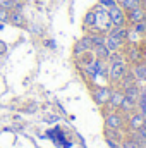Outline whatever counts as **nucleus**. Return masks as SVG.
<instances>
[{
  "label": "nucleus",
  "instance_id": "nucleus-1",
  "mask_svg": "<svg viewBox=\"0 0 146 148\" xmlns=\"http://www.w3.org/2000/svg\"><path fill=\"white\" fill-rule=\"evenodd\" d=\"M102 114H103V124H105V127L126 131L127 115H124L120 110H110V109H105V107H102Z\"/></svg>",
  "mask_w": 146,
  "mask_h": 148
},
{
  "label": "nucleus",
  "instance_id": "nucleus-2",
  "mask_svg": "<svg viewBox=\"0 0 146 148\" xmlns=\"http://www.w3.org/2000/svg\"><path fill=\"white\" fill-rule=\"evenodd\" d=\"M122 53H124V59L127 60L129 66L145 60V47H143L141 41H139V43H131V41H127V43L124 45V48H122Z\"/></svg>",
  "mask_w": 146,
  "mask_h": 148
},
{
  "label": "nucleus",
  "instance_id": "nucleus-3",
  "mask_svg": "<svg viewBox=\"0 0 146 148\" xmlns=\"http://www.w3.org/2000/svg\"><path fill=\"white\" fill-rule=\"evenodd\" d=\"M129 64H127V60L126 59H122V60H119V62H112L108 64V76H107V83L112 84V86H117L119 84V81L122 79V76L129 71Z\"/></svg>",
  "mask_w": 146,
  "mask_h": 148
},
{
  "label": "nucleus",
  "instance_id": "nucleus-4",
  "mask_svg": "<svg viewBox=\"0 0 146 148\" xmlns=\"http://www.w3.org/2000/svg\"><path fill=\"white\" fill-rule=\"evenodd\" d=\"M112 90H113V88H110V86H107V84H91L89 93H91L93 102H95L96 105L103 107V105L108 103L110 95H112Z\"/></svg>",
  "mask_w": 146,
  "mask_h": 148
},
{
  "label": "nucleus",
  "instance_id": "nucleus-5",
  "mask_svg": "<svg viewBox=\"0 0 146 148\" xmlns=\"http://www.w3.org/2000/svg\"><path fill=\"white\" fill-rule=\"evenodd\" d=\"M107 12H108V19L112 23V26H127V23H126V10L119 3H115L113 7L107 9Z\"/></svg>",
  "mask_w": 146,
  "mask_h": 148
},
{
  "label": "nucleus",
  "instance_id": "nucleus-6",
  "mask_svg": "<svg viewBox=\"0 0 146 148\" xmlns=\"http://www.w3.org/2000/svg\"><path fill=\"white\" fill-rule=\"evenodd\" d=\"M146 119L139 110H134L132 114L127 115V124H126V131H139L145 126Z\"/></svg>",
  "mask_w": 146,
  "mask_h": 148
},
{
  "label": "nucleus",
  "instance_id": "nucleus-7",
  "mask_svg": "<svg viewBox=\"0 0 146 148\" xmlns=\"http://www.w3.org/2000/svg\"><path fill=\"white\" fill-rule=\"evenodd\" d=\"M91 50H93V41H91L89 35L86 33L84 36H81L76 43H74L72 53H74V57H77V55H81V53H84V52H91Z\"/></svg>",
  "mask_w": 146,
  "mask_h": 148
},
{
  "label": "nucleus",
  "instance_id": "nucleus-8",
  "mask_svg": "<svg viewBox=\"0 0 146 148\" xmlns=\"http://www.w3.org/2000/svg\"><path fill=\"white\" fill-rule=\"evenodd\" d=\"M143 19H146V10L141 5L126 10V23H127V26H132V24H136V23H139Z\"/></svg>",
  "mask_w": 146,
  "mask_h": 148
},
{
  "label": "nucleus",
  "instance_id": "nucleus-9",
  "mask_svg": "<svg viewBox=\"0 0 146 148\" xmlns=\"http://www.w3.org/2000/svg\"><path fill=\"white\" fill-rule=\"evenodd\" d=\"M122 98H124V91L120 90V88H117V86H113V90H112V95H110V100L107 105H103L105 109H110V110H119V107H120V102H122Z\"/></svg>",
  "mask_w": 146,
  "mask_h": 148
},
{
  "label": "nucleus",
  "instance_id": "nucleus-10",
  "mask_svg": "<svg viewBox=\"0 0 146 148\" xmlns=\"http://www.w3.org/2000/svg\"><path fill=\"white\" fill-rule=\"evenodd\" d=\"M129 69H131V73H132L134 79L138 83H146V62L145 60H141L138 64H132Z\"/></svg>",
  "mask_w": 146,
  "mask_h": 148
},
{
  "label": "nucleus",
  "instance_id": "nucleus-11",
  "mask_svg": "<svg viewBox=\"0 0 146 148\" xmlns=\"http://www.w3.org/2000/svg\"><path fill=\"white\" fill-rule=\"evenodd\" d=\"M103 45L108 48V52H119V50L124 48L126 41H122V40H119V38L112 36V35H105V41H103Z\"/></svg>",
  "mask_w": 146,
  "mask_h": 148
},
{
  "label": "nucleus",
  "instance_id": "nucleus-12",
  "mask_svg": "<svg viewBox=\"0 0 146 148\" xmlns=\"http://www.w3.org/2000/svg\"><path fill=\"white\" fill-rule=\"evenodd\" d=\"M119 110L122 112L124 115H129V114H132L134 110H138V102L124 95V98H122V102H120V107H119Z\"/></svg>",
  "mask_w": 146,
  "mask_h": 148
},
{
  "label": "nucleus",
  "instance_id": "nucleus-13",
  "mask_svg": "<svg viewBox=\"0 0 146 148\" xmlns=\"http://www.w3.org/2000/svg\"><path fill=\"white\" fill-rule=\"evenodd\" d=\"M9 23L12 26H17V28H28V21L23 14V10H10V17H9Z\"/></svg>",
  "mask_w": 146,
  "mask_h": 148
},
{
  "label": "nucleus",
  "instance_id": "nucleus-14",
  "mask_svg": "<svg viewBox=\"0 0 146 148\" xmlns=\"http://www.w3.org/2000/svg\"><path fill=\"white\" fill-rule=\"evenodd\" d=\"M103 136H105V140H112V141H122L124 140V136H126V131H122V129H112V127H105L103 126Z\"/></svg>",
  "mask_w": 146,
  "mask_h": 148
},
{
  "label": "nucleus",
  "instance_id": "nucleus-15",
  "mask_svg": "<svg viewBox=\"0 0 146 148\" xmlns=\"http://www.w3.org/2000/svg\"><path fill=\"white\" fill-rule=\"evenodd\" d=\"M95 23H96V14H95L93 9H89V10L84 14V17H83V28H84V31L93 29V28H95Z\"/></svg>",
  "mask_w": 146,
  "mask_h": 148
},
{
  "label": "nucleus",
  "instance_id": "nucleus-16",
  "mask_svg": "<svg viewBox=\"0 0 146 148\" xmlns=\"http://www.w3.org/2000/svg\"><path fill=\"white\" fill-rule=\"evenodd\" d=\"M127 31H129V26H113L107 35H112V36L119 38V40L127 43Z\"/></svg>",
  "mask_w": 146,
  "mask_h": 148
},
{
  "label": "nucleus",
  "instance_id": "nucleus-17",
  "mask_svg": "<svg viewBox=\"0 0 146 148\" xmlns=\"http://www.w3.org/2000/svg\"><path fill=\"white\" fill-rule=\"evenodd\" d=\"M91 52H93V55H95L96 59H100V60H105V62L108 60L110 52H108V48H107V47H105L103 43H102V45H95Z\"/></svg>",
  "mask_w": 146,
  "mask_h": 148
},
{
  "label": "nucleus",
  "instance_id": "nucleus-18",
  "mask_svg": "<svg viewBox=\"0 0 146 148\" xmlns=\"http://www.w3.org/2000/svg\"><path fill=\"white\" fill-rule=\"evenodd\" d=\"M139 90H141L139 83H134V84H131V86L124 88L122 91H124V95H126V97H129V98H132V100H136V102H138V97H139Z\"/></svg>",
  "mask_w": 146,
  "mask_h": 148
},
{
  "label": "nucleus",
  "instance_id": "nucleus-19",
  "mask_svg": "<svg viewBox=\"0 0 146 148\" xmlns=\"http://www.w3.org/2000/svg\"><path fill=\"white\" fill-rule=\"evenodd\" d=\"M138 110L145 115L146 119V86L139 90V97H138Z\"/></svg>",
  "mask_w": 146,
  "mask_h": 148
},
{
  "label": "nucleus",
  "instance_id": "nucleus-20",
  "mask_svg": "<svg viewBox=\"0 0 146 148\" xmlns=\"http://www.w3.org/2000/svg\"><path fill=\"white\" fill-rule=\"evenodd\" d=\"M120 145H122V148H141V143H138L136 140H132L131 136H124V140L120 141Z\"/></svg>",
  "mask_w": 146,
  "mask_h": 148
},
{
  "label": "nucleus",
  "instance_id": "nucleus-21",
  "mask_svg": "<svg viewBox=\"0 0 146 148\" xmlns=\"http://www.w3.org/2000/svg\"><path fill=\"white\" fill-rule=\"evenodd\" d=\"M119 5L124 9V10H129V9H134V7H139L141 5V0H120Z\"/></svg>",
  "mask_w": 146,
  "mask_h": 148
},
{
  "label": "nucleus",
  "instance_id": "nucleus-22",
  "mask_svg": "<svg viewBox=\"0 0 146 148\" xmlns=\"http://www.w3.org/2000/svg\"><path fill=\"white\" fill-rule=\"evenodd\" d=\"M89 38H91V41H93V47L95 45H102L103 41H105V35L103 33H98V31H93V33H88Z\"/></svg>",
  "mask_w": 146,
  "mask_h": 148
},
{
  "label": "nucleus",
  "instance_id": "nucleus-23",
  "mask_svg": "<svg viewBox=\"0 0 146 148\" xmlns=\"http://www.w3.org/2000/svg\"><path fill=\"white\" fill-rule=\"evenodd\" d=\"M138 35H141V36H146V19H143V21H139V23H136V24H132L131 26Z\"/></svg>",
  "mask_w": 146,
  "mask_h": 148
},
{
  "label": "nucleus",
  "instance_id": "nucleus-24",
  "mask_svg": "<svg viewBox=\"0 0 146 148\" xmlns=\"http://www.w3.org/2000/svg\"><path fill=\"white\" fill-rule=\"evenodd\" d=\"M9 17H10V10L0 7V23H9Z\"/></svg>",
  "mask_w": 146,
  "mask_h": 148
},
{
  "label": "nucleus",
  "instance_id": "nucleus-25",
  "mask_svg": "<svg viewBox=\"0 0 146 148\" xmlns=\"http://www.w3.org/2000/svg\"><path fill=\"white\" fill-rule=\"evenodd\" d=\"M98 3H100V5H103L105 9H110V7H113L117 2H115V0H98Z\"/></svg>",
  "mask_w": 146,
  "mask_h": 148
},
{
  "label": "nucleus",
  "instance_id": "nucleus-26",
  "mask_svg": "<svg viewBox=\"0 0 146 148\" xmlns=\"http://www.w3.org/2000/svg\"><path fill=\"white\" fill-rule=\"evenodd\" d=\"M0 7H2V9L12 10V2H10V0H0Z\"/></svg>",
  "mask_w": 146,
  "mask_h": 148
},
{
  "label": "nucleus",
  "instance_id": "nucleus-27",
  "mask_svg": "<svg viewBox=\"0 0 146 148\" xmlns=\"http://www.w3.org/2000/svg\"><path fill=\"white\" fill-rule=\"evenodd\" d=\"M107 141V145H108L110 148H122V145L119 143V141H112V140H105Z\"/></svg>",
  "mask_w": 146,
  "mask_h": 148
},
{
  "label": "nucleus",
  "instance_id": "nucleus-28",
  "mask_svg": "<svg viewBox=\"0 0 146 148\" xmlns=\"http://www.w3.org/2000/svg\"><path fill=\"white\" fill-rule=\"evenodd\" d=\"M138 133H139L141 140H143V141H146V122H145V126H143V127H141V129H139Z\"/></svg>",
  "mask_w": 146,
  "mask_h": 148
},
{
  "label": "nucleus",
  "instance_id": "nucleus-29",
  "mask_svg": "<svg viewBox=\"0 0 146 148\" xmlns=\"http://www.w3.org/2000/svg\"><path fill=\"white\" fill-rule=\"evenodd\" d=\"M5 52H7V43H5V41H2V40H0V55H3V53H5Z\"/></svg>",
  "mask_w": 146,
  "mask_h": 148
},
{
  "label": "nucleus",
  "instance_id": "nucleus-30",
  "mask_svg": "<svg viewBox=\"0 0 146 148\" xmlns=\"http://www.w3.org/2000/svg\"><path fill=\"white\" fill-rule=\"evenodd\" d=\"M45 45H48V47H52V48L55 47V43H53V41H50V40H46V41H45Z\"/></svg>",
  "mask_w": 146,
  "mask_h": 148
},
{
  "label": "nucleus",
  "instance_id": "nucleus-31",
  "mask_svg": "<svg viewBox=\"0 0 146 148\" xmlns=\"http://www.w3.org/2000/svg\"><path fill=\"white\" fill-rule=\"evenodd\" d=\"M141 7L146 10V0H141Z\"/></svg>",
  "mask_w": 146,
  "mask_h": 148
},
{
  "label": "nucleus",
  "instance_id": "nucleus-32",
  "mask_svg": "<svg viewBox=\"0 0 146 148\" xmlns=\"http://www.w3.org/2000/svg\"><path fill=\"white\" fill-rule=\"evenodd\" d=\"M141 43H145V45H146V36L143 38V40H141Z\"/></svg>",
  "mask_w": 146,
  "mask_h": 148
},
{
  "label": "nucleus",
  "instance_id": "nucleus-33",
  "mask_svg": "<svg viewBox=\"0 0 146 148\" xmlns=\"http://www.w3.org/2000/svg\"><path fill=\"white\" fill-rule=\"evenodd\" d=\"M141 148H146V141H145V143H143V145H141Z\"/></svg>",
  "mask_w": 146,
  "mask_h": 148
},
{
  "label": "nucleus",
  "instance_id": "nucleus-34",
  "mask_svg": "<svg viewBox=\"0 0 146 148\" xmlns=\"http://www.w3.org/2000/svg\"><path fill=\"white\" fill-rule=\"evenodd\" d=\"M115 2H117V3H119V2H120V0H115Z\"/></svg>",
  "mask_w": 146,
  "mask_h": 148
}]
</instances>
